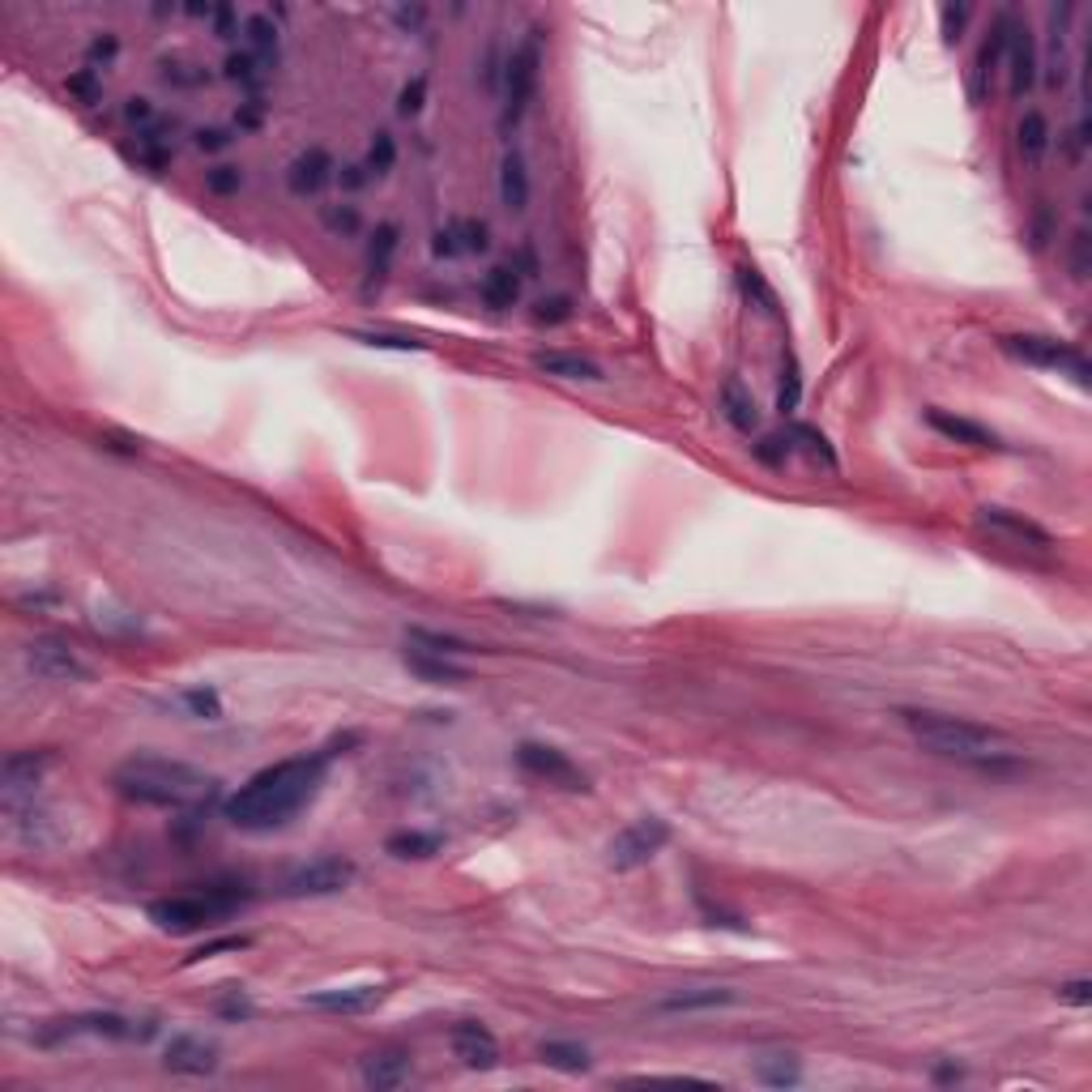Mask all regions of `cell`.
<instances>
[{"instance_id":"cell-28","label":"cell","mask_w":1092,"mask_h":1092,"mask_svg":"<svg viewBox=\"0 0 1092 1092\" xmlns=\"http://www.w3.org/2000/svg\"><path fill=\"white\" fill-rule=\"evenodd\" d=\"M1050 141H1054L1050 120H1046L1042 112H1025L1020 124H1016V149H1020V159H1025L1029 167H1042L1046 154H1050Z\"/></svg>"},{"instance_id":"cell-34","label":"cell","mask_w":1092,"mask_h":1092,"mask_svg":"<svg viewBox=\"0 0 1092 1092\" xmlns=\"http://www.w3.org/2000/svg\"><path fill=\"white\" fill-rule=\"evenodd\" d=\"M755 1079L760 1084H772V1088H794L803 1079V1067L794 1054H764L755 1063Z\"/></svg>"},{"instance_id":"cell-31","label":"cell","mask_w":1092,"mask_h":1092,"mask_svg":"<svg viewBox=\"0 0 1092 1092\" xmlns=\"http://www.w3.org/2000/svg\"><path fill=\"white\" fill-rule=\"evenodd\" d=\"M133 154H137V163L141 167H149V171H159V167H167L171 163V154H176V145H171V137H167V128L154 120L149 128H141L137 133V145H133Z\"/></svg>"},{"instance_id":"cell-29","label":"cell","mask_w":1092,"mask_h":1092,"mask_svg":"<svg viewBox=\"0 0 1092 1092\" xmlns=\"http://www.w3.org/2000/svg\"><path fill=\"white\" fill-rule=\"evenodd\" d=\"M444 849V836L440 832H419V828H406V832H393L384 841V853L398 857V863H427Z\"/></svg>"},{"instance_id":"cell-64","label":"cell","mask_w":1092,"mask_h":1092,"mask_svg":"<svg viewBox=\"0 0 1092 1092\" xmlns=\"http://www.w3.org/2000/svg\"><path fill=\"white\" fill-rule=\"evenodd\" d=\"M934 1079H960V1067H939V1071H934Z\"/></svg>"},{"instance_id":"cell-23","label":"cell","mask_w":1092,"mask_h":1092,"mask_svg":"<svg viewBox=\"0 0 1092 1092\" xmlns=\"http://www.w3.org/2000/svg\"><path fill=\"white\" fill-rule=\"evenodd\" d=\"M926 423L939 431L944 440H952V444H969V448H1003L998 444V436L990 431V427H982V423H973V419H960V414H948V410H926Z\"/></svg>"},{"instance_id":"cell-19","label":"cell","mask_w":1092,"mask_h":1092,"mask_svg":"<svg viewBox=\"0 0 1092 1092\" xmlns=\"http://www.w3.org/2000/svg\"><path fill=\"white\" fill-rule=\"evenodd\" d=\"M398 244H402V230L393 222H380L367 240V257H363V295H376L388 274H393V257H398Z\"/></svg>"},{"instance_id":"cell-55","label":"cell","mask_w":1092,"mask_h":1092,"mask_svg":"<svg viewBox=\"0 0 1092 1092\" xmlns=\"http://www.w3.org/2000/svg\"><path fill=\"white\" fill-rule=\"evenodd\" d=\"M193 141H197V149H205V154H222L236 137H230V128H197Z\"/></svg>"},{"instance_id":"cell-10","label":"cell","mask_w":1092,"mask_h":1092,"mask_svg":"<svg viewBox=\"0 0 1092 1092\" xmlns=\"http://www.w3.org/2000/svg\"><path fill=\"white\" fill-rule=\"evenodd\" d=\"M22 658H26V670H31L35 679H43V683H90V679H95V670H90L82 658H77V649L64 645V641H56V636L31 641V645L22 649Z\"/></svg>"},{"instance_id":"cell-6","label":"cell","mask_w":1092,"mask_h":1092,"mask_svg":"<svg viewBox=\"0 0 1092 1092\" xmlns=\"http://www.w3.org/2000/svg\"><path fill=\"white\" fill-rule=\"evenodd\" d=\"M1003 355L1016 359L1025 367H1037V371H1058V376H1071L1075 384H1088V359L1079 346L1063 342V338H1046V333H1007L1003 342Z\"/></svg>"},{"instance_id":"cell-15","label":"cell","mask_w":1092,"mask_h":1092,"mask_svg":"<svg viewBox=\"0 0 1092 1092\" xmlns=\"http://www.w3.org/2000/svg\"><path fill=\"white\" fill-rule=\"evenodd\" d=\"M163 1067L171 1075H214L218 1071V1046L197 1033H176L163 1050Z\"/></svg>"},{"instance_id":"cell-43","label":"cell","mask_w":1092,"mask_h":1092,"mask_svg":"<svg viewBox=\"0 0 1092 1092\" xmlns=\"http://www.w3.org/2000/svg\"><path fill=\"white\" fill-rule=\"evenodd\" d=\"M457 236H461V252L479 257L491 248V226L483 218H457Z\"/></svg>"},{"instance_id":"cell-27","label":"cell","mask_w":1092,"mask_h":1092,"mask_svg":"<svg viewBox=\"0 0 1092 1092\" xmlns=\"http://www.w3.org/2000/svg\"><path fill=\"white\" fill-rule=\"evenodd\" d=\"M533 367H538L542 376H555V380H589V384H593V380H606L593 359L568 355V350H542V355H533Z\"/></svg>"},{"instance_id":"cell-26","label":"cell","mask_w":1092,"mask_h":1092,"mask_svg":"<svg viewBox=\"0 0 1092 1092\" xmlns=\"http://www.w3.org/2000/svg\"><path fill=\"white\" fill-rule=\"evenodd\" d=\"M500 205L508 214H525L529 209V171L517 149H508L500 159Z\"/></svg>"},{"instance_id":"cell-7","label":"cell","mask_w":1092,"mask_h":1092,"mask_svg":"<svg viewBox=\"0 0 1092 1092\" xmlns=\"http://www.w3.org/2000/svg\"><path fill=\"white\" fill-rule=\"evenodd\" d=\"M670 845V824L662 815H641L628 828H619L606 845V863L614 871H641Z\"/></svg>"},{"instance_id":"cell-36","label":"cell","mask_w":1092,"mask_h":1092,"mask_svg":"<svg viewBox=\"0 0 1092 1092\" xmlns=\"http://www.w3.org/2000/svg\"><path fill=\"white\" fill-rule=\"evenodd\" d=\"M406 645L427 649V653H444V658H461V653L474 649L470 641H461V636H452V632H436V628H410V632H406Z\"/></svg>"},{"instance_id":"cell-20","label":"cell","mask_w":1092,"mask_h":1092,"mask_svg":"<svg viewBox=\"0 0 1092 1092\" xmlns=\"http://www.w3.org/2000/svg\"><path fill=\"white\" fill-rule=\"evenodd\" d=\"M384 994H388L384 986H333V990L303 994V1003L317 1011H333V1016H363V1011L384 1003Z\"/></svg>"},{"instance_id":"cell-17","label":"cell","mask_w":1092,"mask_h":1092,"mask_svg":"<svg viewBox=\"0 0 1092 1092\" xmlns=\"http://www.w3.org/2000/svg\"><path fill=\"white\" fill-rule=\"evenodd\" d=\"M1011 31H1016V18H1011V14H998V18H994V26H990V39H986V43H982V52H977V64H973V99H977V103L990 95L994 73H998V68H1003V60H1007Z\"/></svg>"},{"instance_id":"cell-38","label":"cell","mask_w":1092,"mask_h":1092,"mask_svg":"<svg viewBox=\"0 0 1092 1092\" xmlns=\"http://www.w3.org/2000/svg\"><path fill=\"white\" fill-rule=\"evenodd\" d=\"M739 286H743V299L751 307H760L764 317H776V290L764 282V274L755 265H739Z\"/></svg>"},{"instance_id":"cell-33","label":"cell","mask_w":1092,"mask_h":1092,"mask_svg":"<svg viewBox=\"0 0 1092 1092\" xmlns=\"http://www.w3.org/2000/svg\"><path fill=\"white\" fill-rule=\"evenodd\" d=\"M786 440H790V448H803L807 457L824 461L828 470H841V457H836V448L828 444V436H824V431H815V427H807V423H790Z\"/></svg>"},{"instance_id":"cell-2","label":"cell","mask_w":1092,"mask_h":1092,"mask_svg":"<svg viewBox=\"0 0 1092 1092\" xmlns=\"http://www.w3.org/2000/svg\"><path fill=\"white\" fill-rule=\"evenodd\" d=\"M112 790L137 807H159V811H197L218 794V782L209 772L184 764V760H163V755H133L116 764Z\"/></svg>"},{"instance_id":"cell-13","label":"cell","mask_w":1092,"mask_h":1092,"mask_svg":"<svg viewBox=\"0 0 1092 1092\" xmlns=\"http://www.w3.org/2000/svg\"><path fill=\"white\" fill-rule=\"evenodd\" d=\"M1003 64H1007V86H1011V95H1016V99L1033 95L1037 77H1042V60H1037V39H1033L1029 26L1016 22V31H1011V43H1007V60H1003Z\"/></svg>"},{"instance_id":"cell-60","label":"cell","mask_w":1092,"mask_h":1092,"mask_svg":"<svg viewBox=\"0 0 1092 1092\" xmlns=\"http://www.w3.org/2000/svg\"><path fill=\"white\" fill-rule=\"evenodd\" d=\"M371 176H367V167L363 163H350V167H338V184L346 188V193H359L363 184H367Z\"/></svg>"},{"instance_id":"cell-59","label":"cell","mask_w":1092,"mask_h":1092,"mask_svg":"<svg viewBox=\"0 0 1092 1092\" xmlns=\"http://www.w3.org/2000/svg\"><path fill=\"white\" fill-rule=\"evenodd\" d=\"M1050 240H1054V214L1042 205L1037 218H1033V248H1046Z\"/></svg>"},{"instance_id":"cell-9","label":"cell","mask_w":1092,"mask_h":1092,"mask_svg":"<svg viewBox=\"0 0 1092 1092\" xmlns=\"http://www.w3.org/2000/svg\"><path fill=\"white\" fill-rule=\"evenodd\" d=\"M355 879H359V867L350 863V857L325 853V857H311V863L295 867V871L282 879V896H290V901H303V896H338V892H346Z\"/></svg>"},{"instance_id":"cell-37","label":"cell","mask_w":1092,"mask_h":1092,"mask_svg":"<svg viewBox=\"0 0 1092 1092\" xmlns=\"http://www.w3.org/2000/svg\"><path fill=\"white\" fill-rule=\"evenodd\" d=\"M798 402H803V371H798V359L786 350L782 355V380H776V410L794 414Z\"/></svg>"},{"instance_id":"cell-25","label":"cell","mask_w":1092,"mask_h":1092,"mask_svg":"<svg viewBox=\"0 0 1092 1092\" xmlns=\"http://www.w3.org/2000/svg\"><path fill=\"white\" fill-rule=\"evenodd\" d=\"M521 290H525V278L512 269V265H496L483 274L479 282V299L491 307V311H508L521 303Z\"/></svg>"},{"instance_id":"cell-44","label":"cell","mask_w":1092,"mask_h":1092,"mask_svg":"<svg viewBox=\"0 0 1092 1092\" xmlns=\"http://www.w3.org/2000/svg\"><path fill=\"white\" fill-rule=\"evenodd\" d=\"M751 452H755L760 465H768V470H786V461L794 457L786 436H760V444H751Z\"/></svg>"},{"instance_id":"cell-50","label":"cell","mask_w":1092,"mask_h":1092,"mask_svg":"<svg viewBox=\"0 0 1092 1092\" xmlns=\"http://www.w3.org/2000/svg\"><path fill=\"white\" fill-rule=\"evenodd\" d=\"M205 188L214 197H236L244 188V171L240 167H214V171H205Z\"/></svg>"},{"instance_id":"cell-11","label":"cell","mask_w":1092,"mask_h":1092,"mask_svg":"<svg viewBox=\"0 0 1092 1092\" xmlns=\"http://www.w3.org/2000/svg\"><path fill=\"white\" fill-rule=\"evenodd\" d=\"M977 525H982L990 538L1007 542V546H1029V551H1050V546H1054V533H1050L1046 525H1037L1033 517L1016 512V508L982 504V508H977Z\"/></svg>"},{"instance_id":"cell-58","label":"cell","mask_w":1092,"mask_h":1092,"mask_svg":"<svg viewBox=\"0 0 1092 1092\" xmlns=\"http://www.w3.org/2000/svg\"><path fill=\"white\" fill-rule=\"evenodd\" d=\"M508 265H512V269H517L525 282H529V278H538V252H533V244H521V248L512 252V261H508Z\"/></svg>"},{"instance_id":"cell-61","label":"cell","mask_w":1092,"mask_h":1092,"mask_svg":"<svg viewBox=\"0 0 1092 1092\" xmlns=\"http://www.w3.org/2000/svg\"><path fill=\"white\" fill-rule=\"evenodd\" d=\"M393 18H398V26H406V31H423L427 26V9L423 5H402V9H393Z\"/></svg>"},{"instance_id":"cell-35","label":"cell","mask_w":1092,"mask_h":1092,"mask_svg":"<svg viewBox=\"0 0 1092 1092\" xmlns=\"http://www.w3.org/2000/svg\"><path fill=\"white\" fill-rule=\"evenodd\" d=\"M1067 18H1071V5L1054 9L1050 14V86H1063L1067 77Z\"/></svg>"},{"instance_id":"cell-53","label":"cell","mask_w":1092,"mask_h":1092,"mask_svg":"<svg viewBox=\"0 0 1092 1092\" xmlns=\"http://www.w3.org/2000/svg\"><path fill=\"white\" fill-rule=\"evenodd\" d=\"M214 35L218 39H236V35H244V22H240V9H230V5H218V14H214Z\"/></svg>"},{"instance_id":"cell-32","label":"cell","mask_w":1092,"mask_h":1092,"mask_svg":"<svg viewBox=\"0 0 1092 1092\" xmlns=\"http://www.w3.org/2000/svg\"><path fill=\"white\" fill-rule=\"evenodd\" d=\"M538 1058H542L546 1067L564 1071V1075H581V1071H589V1067H593L589 1050H585V1046H577V1042H542V1046H538Z\"/></svg>"},{"instance_id":"cell-49","label":"cell","mask_w":1092,"mask_h":1092,"mask_svg":"<svg viewBox=\"0 0 1092 1092\" xmlns=\"http://www.w3.org/2000/svg\"><path fill=\"white\" fill-rule=\"evenodd\" d=\"M68 95H77L82 103H99V99H103V77H99L95 68H77V73L68 77Z\"/></svg>"},{"instance_id":"cell-16","label":"cell","mask_w":1092,"mask_h":1092,"mask_svg":"<svg viewBox=\"0 0 1092 1092\" xmlns=\"http://www.w3.org/2000/svg\"><path fill=\"white\" fill-rule=\"evenodd\" d=\"M359 1075H363V1084H367L371 1092H398V1088H406L410 1075H414V1054H410V1050H371V1054L363 1058Z\"/></svg>"},{"instance_id":"cell-56","label":"cell","mask_w":1092,"mask_h":1092,"mask_svg":"<svg viewBox=\"0 0 1092 1092\" xmlns=\"http://www.w3.org/2000/svg\"><path fill=\"white\" fill-rule=\"evenodd\" d=\"M1058 1003H1071V1007H1088V1003H1092V982H1088V977L1063 982V986H1058Z\"/></svg>"},{"instance_id":"cell-48","label":"cell","mask_w":1092,"mask_h":1092,"mask_svg":"<svg viewBox=\"0 0 1092 1092\" xmlns=\"http://www.w3.org/2000/svg\"><path fill=\"white\" fill-rule=\"evenodd\" d=\"M431 257H436V261H452V257H465V252H461V236H457V218L431 230Z\"/></svg>"},{"instance_id":"cell-40","label":"cell","mask_w":1092,"mask_h":1092,"mask_svg":"<svg viewBox=\"0 0 1092 1092\" xmlns=\"http://www.w3.org/2000/svg\"><path fill=\"white\" fill-rule=\"evenodd\" d=\"M393 163H398V141H393V133H371V145H367V159H363V167H367V176L371 180H384L388 171H393Z\"/></svg>"},{"instance_id":"cell-62","label":"cell","mask_w":1092,"mask_h":1092,"mask_svg":"<svg viewBox=\"0 0 1092 1092\" xmlns=\"http://www.w3.org/2000/svg\"><path fill=\"white\" fill-rule=\"evenodd\" d=\"M261 120H265V107H261V99H248V103L236 112V124H240V128H261Z\"/></svg>"},{"instance_id":"cell-4","label":"cell","mask_w":1092,"mask_h":1092,"mask_svg":"<svg viewBox=\"0 0 1092 1092\" xmlns=\"http://www.w3.org/2000/svg\"><path fill=\"white\" fill-rule=\"evenodd\" d=\"M248 901V892H236V888H201V892H180V896H163L154 901L145 913L149 922L159 926L163 934H197V930H209L218 926L222 917H230L240 905Z\"/></svg>"},{"instance_id":"cell-18","label":"cell","mask_w":1092,"mask_h":1092,"mask_svg":"<svg viewBox=\"0 0 1092 1092\" xmlns=\"http://www.w3.org/2000/svg\"><path fill=\"white\" fill-rule=\"evenodd\" d=\"M338 180V163L329 159V149H321V145H311V149H303L299 159L286 167V188L295 193V197H317L325 184H333Z\"/></svg>"},{"instance_id":"cell-3","label":"cell","mask_w":1092,"mask_h":1092,"mask_svg":"<svg viewBox=\"0 0 1092 1092\" xmlns=\"http://www.w3.org/2000/svg\"><path fill=\"white\" fill-rule=\"evenodd\" d=\"M905 730L934 755L948 760H965L977 768H994L998 760H1007V739L982 722L956 717V713H934V709H901Z\"/></svg>"},{"instance_id":"cell-5","label":"cell","mask_w":1092,"mask_h":1092,"mask_svg":"<svg viewBox=\"0 0 1092 1092\" xmlns=\"http://www.w3.org/2000/svg\"><path fill=\"white\" fill-rule=\"evenodd\" d=\"M538 82H542V31H529V35L508 52V60H504L500 133H512V128L525 120V112H529V103H533V95H538Z\"/></svg>"},{"instance_id":"cell-54","label":"cell","mask_w":1092,"mask_h":1092,"mask_svg":"<svg viewBox=\"0 0 1092 1092\" xmlns=\"http://www.w3.org/2000/svg\"><path fill=\"white\" fill-rule=\"evenodd\" d=\"M363 346H380V350H423V342L414 338H393V333H355Z\"/></svg>"},{"instance_id":"cell-51","label":"cell","mask_w":1092,"mask_h":1092,"mask_svg":"<svg viewBox=\"0 0 1092 1092\" xmlns=\"http://www.w3.org/2000/svg\"><path fill=\"white\" fill-rule=\"evenodd\" d=\"M325 226L333 230V236H359L363 218H359L355 205H325Z\"/></svg>"},{"instance_id":"cell-39","label":"cell","mask_w":1092,"mask_h":1092,"mask_svg":"<svg viewBox=\"0 0 1092 1092\" xmlns=\"http://www.w3.org/2000/svg\"><path fill=\"white\" fill-rule=\"evenodd\" d=\"M265 73H269V64L257 60L252 52H230L226 64H222V77H226V82H240V86H261V82H265Z\"/></svg>"},{"instance_id":"cell-24","label":"cell","mask_w":1092,"mask_h":1092,"mask_svg":"<svg viewBox=\"0 0 1092 1092\" xmlns=\"http://www.w3.org/2000/svg\"><path fill=\"white\" fill-rule=\"evenodd\" d=\"M717 410H722V419H726L734 431H743V436L760 431V406H755V398L747 393V388H743L739 380H726V384H722Z\"/></svg>"},{"instance_id":"cell-1","label":"cell","mask_w":1092,"mask_h":1092,"mask_svg":"<svg viewBox=\"0 0 1092 1092\" xmlns=\"http://www.w3.org/2000/svg\"><path fill=\"white\" fill-rule=\"evenodd\" d=\"M329 764H333V751H303V755L278 760V764L252 772L248 782L222 803V815L240 832L286 828L311 798L321 794Z\"/></svg>"},{"instance_id":"cell-63","label":"cell","mask_w":1092,"mask_h":1092,"mask_svg":"<svg viewBox=\"0 0 1092 1092\" xmlns=\"http://www.w3.org/2000/svg\"><path fill=\"white\" fill-rule=\"evenodd\" d=\"M240 948H248V939H222V944H205V948L197 952V960H205V956H218V952H240Z\"/></svg>"},{"instance_id":"cell-46","label":"cell","mask_w":1092,"mask_h":1092,"mask_svg":"<svg viewBox=\"0 0 1092 1092\" xmlns=\"http://www.w3.org/2000/svg\"><path fill=\"white\" fill-rule=\"evenodd\" d=\"M423 107H427V77H423V73H414L410 82L402 86V95H398V116L414 120Z\"/></svg>"},{"instance_id":"cell-30","label":"cell","mask_w":1092,"mask_h":1092,"mask_svg":"<svg viewBox=\"0 0 1092 1092\" xmlns=\"http://www.w3.org/2000/svg\"><path fill=\"white\" fill-rule=\"evenodd\" d=\"M278 43H282V35H278V22H274V9H261V14L244 18V52H252L265 64H274L278 60Z\"/></svg>"},{"instance_id":"cell-52","label":"cell","mask_w":1092,"mask_h":1092,"mask_svg":"<svg viewBox=\"0 0 1092 1092\" xmlns=\"http://www.w3.org/2000/svg\"><path fill=\"white\" fill-rule=\"evenodd\" d=\"M973 9L969 5H944L939 9V22H944V43H960L965 39V26H969Z\"/></svg>"},{"instance_id":"cell-41","label":"cell","mask_w":1092,"mask_h":1092,"mask_svg":"<svg viewBox=\"0 0 1092 1092\" xmlns=\"http://www.w3.org/2000/svg\"><path fill=\"white\" fill-rule=\"evenodd\" d=\"M572 317H577V307H572L568 295H546V299L533 303V325H542V329H560Z\"/></svg>"},{"instance_id":"cell-42","label":"cell","mask_w":1092,"mask_h":1092,"mask_svg":"<svg viewBox=\"0 0 1092 1092\" xmlns=\"http://www.w3.org/2000/svg\"><path fill=\"white\" fill-rule=\"evenodd\" d=\"M180 705H184L193 717H201V722H222V695H218L214 687H184V691H180Z\"/></svg>"},{"instance_id":"cell-47","label":"cell","mask_w":1092,"mask_h":1092,"mask_svg":"<svg viewBox=\"0 0 1092 1092\" xmlns=\"http://www.w3.org/2000/svg\"><path fill=\"white\" fill-rule=\"evenodd\" d=\"M120 56V39L112 35V31H103V35H95L90 39V47H86V68H112V60Z\"/></svg>"},{"instance_id":"cell-8","label":"cell","mask_w":1092,"mask_h":1092,"mask_svg":"<svg viewBox=\"0 0 1092 1092\" xmlns=\"http://www.w3.org/2000/svg\"><path fill=\"white\" fill-rule=\"evenodd\" d=\"M517 768L529 772L533 782H546V786L568 790V794H589V790H593L589 776H585V768H581L568 751H560V747H551V743H521V747H517Z\"/></svg>"},{"instance_id":"cell-45","label":"cell","mask_w":1092,"mask_h":1092,"mask_svg":"<svg viewBox=\"0 0 1092 1092\" xmlns=\"http://www.w3.org/2000/svg\"><path fill=\"white\" fill-rule=\"evenodd\" d=\"M1067 269H1071V278H1075V282H1084V278L1092 274V240H1088V230H1075V236H1071V248H1067Z\"/></svg>"},{"instance_id":"cell-12","label":"cell","mask_w":1092,"mask_h":1092,"mask_svg":"<svg viewBox=\"0 0 1092 1092\" xmlns=\"http://www.w3.org/2000/svg\"><path fill=\"white\" fill-rule=\"evenodd\" d=\"M448 1046L465 1071H496L500 1067V1042L483 1020H461L448 1033Z\"/></svg>"},{"instance_id":"cell-22","label":"cell","mask_w":1092,"mask_h":1092,"mask_svg":"<svg viewBox=\"0 0 1092 1092\" xmlns=\"http://www.w3.org/2000/svg\"><path fill=\"white\" fill-rule=\"evenodd\" d=\"M730 1003H734V990L700 986V990H674V994L658 998L653 1011H662V1016H691V1011H717V1007H730Z\"/></svg>"},{"instance_id":"cell-21","label":"cell","mask_w":1092,"mask_h":1092,"mask_svg":"<svg viewBox=\"0 0 1092 1092\" xmlns=\"http://www.w3.org/2000/svg\"><path fill=\"white\" fill-rule=\"evenodd\" d=\"M402 666L419 679V683H431V687H461L465 674L452 658H444V653H427V649H414V645H406V653H402Z\"/></svg>"},{"instance_id":"cell-14","label":"cell","mask_w":1092,"mask_h":1092,"mask_svg":"<svg viewBox=\"0 0 1092 1092\" xmlns=\"http://www.w3.org/2000/svg\"><path fill=\"white\" fill-rule=\"evenodd\" d=\"M56 764L52 747H26V751H9L5 764H0V782H5V798H18L26 790H35L47 768Z\"/></svg>"},{"instance_id":"cell-57","label":"cell","mask_w":1092,"mask_h":1092,"mask_svg":"<svg viewBox=\"0 0 1092 1092\" xmlns=\"http://www.w3.org/2000/svg\"><path fill=\"white\" fill-rule=\"evenodd\" d=\"M124 120H128V124H137V133H141V128H149V124H154V103H149V99H128V107H124Z\"/></svg>"}]
</instances>
